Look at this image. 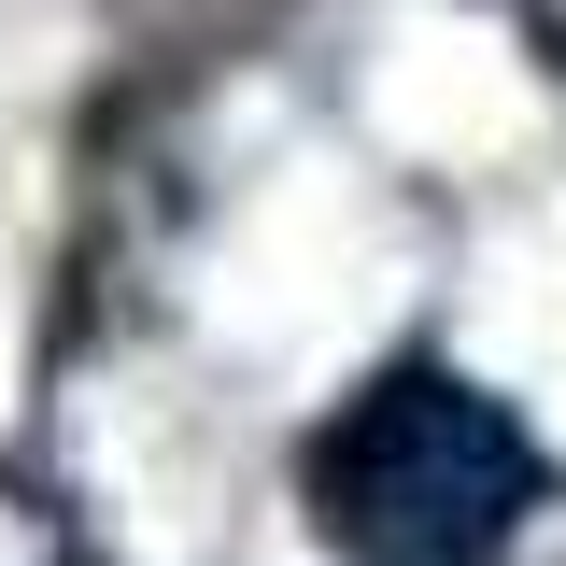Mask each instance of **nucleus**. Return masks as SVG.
<instances>
[{"mask_svg":"<svg viewBox=\"0 0 566 566\" xmlns=\"http://www.w3.org/2000/svg\"><path fill=\"white\" fill-rule=\"evenodd\" d=\"M538 439L510 397H482L468 368H382L340 424L312 439V538L340 566H495L538 510Z\"/></svg>","mask_w":566,"mask_h":566,"instance_id":"nucleus-1","label":"nucleus"}]
</instances>
